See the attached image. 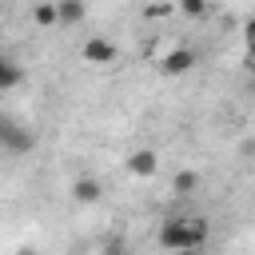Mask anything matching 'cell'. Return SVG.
Returning a JSON list of instances; mask_svg holds the SVG:
<instances>
[{
	"label": "cell",
	"instance_id": "3957f363",
	"mask_svg": "<svg viewBox=\"0 0 255 255\" xmlns=\"http://www.w3.org/2000/svg\"><path fill=\"white\" fill-rule=\"evenodd\" d=\"M199 64V52L191 48V44H179V48H171V52H163L159 56V76H187L191 68Z\"/></svg>",
	"mask_w": 255,
	"mask_h": 255
},
{
	"label": "cell",
	"instance_id": "4fadbf2b",
	"mask_svg": "<svg viewBox=\"0 0 255 255\" xmlns=\"http://www.w3.org/2000/svg\"><path fill=\"white\" fill-rule=\"evenodd\" d=\"M108 255H124V243H120V239H112V243H108Z\"/></svg>",
	"mask_w": 255,
	"mask_h": 255
},
{
	"label": "cell",
	"instance_id": "8992f818",
	"mask_svg": "<svg viewBox=\"0 0 255 255\" xmlns=\"http://www.w3.org/2000/svg\"><path fill=\"white\" fill-rule=\"evenodd\" d=\"M68 195H72L80 207H96V203L104 199V179H96V175H76L72 187H68Z\"/></svg>",
	"mask_w": 255,
	"mask_h": 255
},
{
	"label": "cell",
	"instance_id": "9c48e42d",
	"mask_svg": "<svg viewBox=\"0 0 255 255\" xmlns=\"http://www.w3.org/2000/svg\"><path fill=\"white\" fill-rule=\"evenodd\" d=\"M195 187H199V171L183 167V171H175V175H171V191H175V195H191Z\"/></svg>",
	"mask_w": 255,
	"mask_h": 255
},
{
	"label": "cell",
	"instance_id": "7a4b0ae2",
	"mask_svg": "<svg viewBox=\"0 0 255 255\" xmlns=\"http://www.w3.org/2000/svg\"><path fill=\"white\" fill-rule=\"evenodd\" d=\"M0 147H4V155H28L32 147H36V131L28 128V124H20L16 116H0Z\"/></svg>",
	"mask_w": 255,
	"mask_h": 255
},
{
	"label": "cell",
	"instance_id": "6da1fadb",
	"mask_svg": "<svg viewBox=\"0 0 255 255\" xmlns=\"http://www.w3.org/2000/svg\"><path fill=\"white\" fill-rule=\"evenodd\" d=\"M211 235V223L203 215H175V219H163L159 231H155V243L163 251H175V255H195Z\"/></svg>",
	"mask_w": 255,
	"mask_h": 255
},
{
	"label": "cell",
	"instance_id": "8fae6325",
	"mask_svg": "<svg viewBox=\"0 0 255 255\" xmlns=\"http://www.w3.org/2000/svg\"><path fill=\"white\" fill-rule=\"evenodd\" d=\"M179 12H183L187 20H199V16H207V4H199V0H187V4H179Z\"/></svg>",
	"mask_w": 255,
	"mask_h": 255
},
{
	"label": "cell",
	"instance_id": "277c9868",
	"mask_svg": "<svg viewBox=\"0 0 255 255\" xmlns=\"http://www.w3.org/2000/svg\"><path fill=\"white\" fill-rule=\"evenodd\" d=\"M80 56H84L88 64L108 68V64H116V60H120V48H116V40H108V36H88V40L80 44Z\"/></svg>",
	"mask_w": 255,
	"mask_h": 255
},
{
	"label": "cell",
	"instance_id": "5bb4252c",
	"mask_svg": "<svg viewBox=\"0 0 255 255\" xmlns=\"http://www.w3.org/2000/svg\"><path fill=\"white\" fill-rule=\"evenodd\" d=\"M16 255H40V251H36V247H24V251H16Z\"/></svg>",
	"mask_w": 255,
	"mask_h": 255
},
{
	"label": "cell",
	"instance_id": "52a82bcc",
	"mask_svg": "<svg viewBox=\"0 0 255 255\" xmlns=\"http://www.w3.org/2000/svg\"><path fill=\"white\" fill-rule=\"evenodd\" d=\"M24 84V68L12 60V56H0V92L8 96V92H16Z\"/></svg>",
	"mask_w": 255,
	"mask_h": 255
},
{
	"label": "cell",
	"instance_id": "30bf717a",
	"mask_svg": "<svg viewBox=\"0 0 255 255\" xmlns=\"http://www.w3.org/2000/svg\"><path fill=\"white\" fill-rule=\"evenodd\" d=\"M32 24H36V28H56V24H60L56 4H32Z\"/></svg>",
	"mask_w": 255,
	"mask_h": 255
},
{
	"label": "cell",
	"instance_id": "ba28073f",
	"mask_svg": "<svg viewBox=\"0 0 255 255\" xmlns=\"http://www.w3.org/2000/svg\"><path fill=\"white\" fill-rule=\"evenodd\" d=\"M56 12H60V28H72V24L88 20V4H80V0H60Z\"/></svg>",
	"mask_w": 255,
	"mask_h": 255
},
{
	"label": "cell",
	"instance_id": "7c38bea8",
	"mask_svg": "<svg viewBox=\"0 0 255 255\" xmlns=\"http://www.w3.org/2000/svg\"><path fill=\"white\" fill-rule=\"evenodd\" d=\"M143 12L155 20V16H167V12H171V4H151V8H143Z\"/></svg>",
	"mask_w": 255,
	"mask_h": 255
},
{
	"label": "cell",
	"instance_id": "5b68a950",
	"mask_svg": "<svg viewBox=\"0 0 255 255\" xmlns=\"http://www.w3.org/2000/svg\"><path fill=\"white\" fill-rule=\"evenodd\" d=\"M124 167H128V175H135V179H155V175H159V151H155V147H135V151H128Z\"/></svg>",
	"mask_w": 255,
	"mask_h": 255
}]
</instances>
